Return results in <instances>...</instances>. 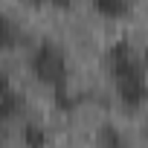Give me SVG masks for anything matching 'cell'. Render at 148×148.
<instances>
[{
  "instance_id": "4",
  "label": "cell",
  "mask_w": 148,
  "mask_h": 148,
  "mask_svg": "<svg viewBox=\"0 0 148 148\" xmlns=\"http://www.w3.org/2000/svg\"><path fill=\"white\" fill-rule=\"evenodd\" d=\"M93 3H96L99 15H105V18H122V15H128V0H93Z\"/></svg>"
},
{
  "instance_id": "8",
  "label": "cell",
  "mask_w": 148,
  "mask_h": 148,
  "mask_svg": "<svg viewBox=\"0 0 148 148\" xmlns=\"http://www.w3.org/2000/svg\"><path fill=\"white\" fill-rule=\"evenodd\" d=\"M32 6H58V9H70V0H23Z\"/></svg>"
},
{
  "instance_id": "9",
  "label": "cell",
  "mask_w": 148,
  "mask_h": 148,
  "mask_svg": "<svg viewBox=\"0 0 148 148\" xmlns=\"http://www.w3.org/2000/svg\"><path fill=\"white\" fill-rule=\"evenodd\" d=\"M9 90H12V87H9V79L3 76V73H0V102L6 99V93H9Z\"/></svg>"
},
{
  "instance_id": "3",
  "label": "cell",
  "mask_w": 148,
  "mask_h": 148,
  "mask_svg": "<svg viewBox=\"0 0 148 148\" xmlns=\"http://www.w3.org/2000/svg\"><path fill=\"white\" fill-rule=\"evenodd\" d=\"M21 41V32L15 26V21H9L3 12H0V49H15Z\"/></svg>"
},
{
  "instance_id": "7",
  "label": "cell",
  "mask_w": 148,
  "mask_h": 148,
  "mask_svg": "<svg viewBox=\"0 0 148 148\" xmlns=\"http://www.w3.org/2000/svg\"><path fill=\"white\" fill-rule=\"evenodd\" d=\"M99 142H102V145H122V136H119L110 125H105V128L99 131Z\"/></svg>"
},
{
  "instance_id": "2",
  "label": "cell",
  "mask_w": 148,
  "mask_h": 148,
  "mask_svg": "<svg viewBox=\"0 0 148 148\" xmlns=\"http://www.w3.org/2000/svg\"><path fill=\"white\" fill-rule=\"evenodd\" d=\"M29 70H32V76L41 84H47L52 90H58V87L67 84V55L52 41H41L35 47V52L29 58Z\"/></svg>"
},
{
  "instance_id": "6",
  "label": "cell",
  "mask_w": 148,
  "mask_h": 148,
  "mask_svg": "<svg viewBox=\"0 0 148 148\" xmlns=\"http://www.w3.org/2000/svg\"><path fill=\"white\" fill-rule=\"evenodd\" d=\"M23 139H26V145H44V142H47V134H44L38 125H26Z\"/></svg>"
},
{
  "instance_id": "1",
  "label": "cell",
  "mask_w": 148,
  "mask_h": 148,
  "mask_svg": "<svg viewBox=\"0 0 148 148\" xmlns=\"http://www.w3.org/2000/svg\"><path fill=\"white\" fill-rule=\"evenodd\" d=\"M108 67L113 73V84L125 108H139L148 102V82H145V67L136 49L128 41H116L108 49Z\"/></svg>"
},
{
  "instance_id": "5",
  "label": "cell",
  "mask_w": 148,
  "mask_h": 148,
  "mask_svg": "<svg viewBox=\"0 0 148 148\" xmlns=\"http://www.w3.org/2000/svg\"><path fill=\"white\" fill-rule=\"evenodd\" d=\"M21 108H23V96L15 93V90H9L6 99L0 102V119H12V116H18Z\"/></svg>"
}]
</instances>
